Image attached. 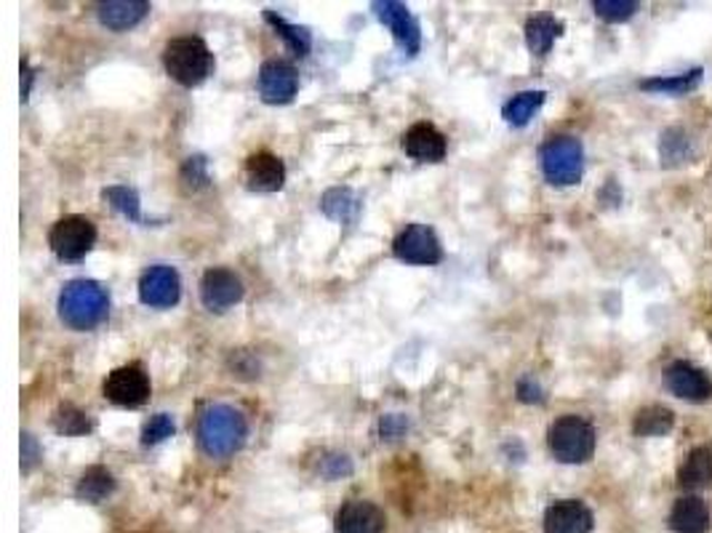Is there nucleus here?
I'll list each match as a JSON object with an SVG mask.
<instances>
[{
    "mask_svg": "<svg viewBox=\"0 0 712 533\" xmlns=\"http://www.w3.org/2000/svg\"><path fill=\"white\" fill-rule=\"evenodd\" d=\"M245 438H249L245 416L228 403L205 405L198 416V445L205 456L228 459L243 449Z\"/></svg>",
    "mask_w": 712,
    "mask_h": 533,
    "instance_id": "1",
    "label": "nucleus"
},
{
    "mask_svg": "<svg viewBox=\"0 0 712 533\" xmlns=\"http://www.w3.org/2000/svg\"><path fill=\"white\" fill-rule=\"evenodd\" d=\"M110 312V296L97 280H70L59 293V318L72 331H91L104 323Z\"/></svg>",
    "mask_w": 712,
    "mask_h": 533,
    "instance_id": "2",
    "label": "nucleus"
},
{
    "mask_svg": "<svg viewBox=\"0 0 712 533\" xmlns=\"http://www.w3.org/2000/svg\"><path fill=\"white\" fill-rule=\"evenodd\" d=\"M163 67L179 86L195 89L214 72V53H211L203 38L182 36L166 43Z\"/></svg>",
    "mask_w": 712,
    "mask_h": 533,
    "instance_id": "3",
    "label": "nucleus"
},
{
    "mask_svg": "<svg viewBox=\"0 0 712 533\" xmlns=\"http://www.w3.org/2000/svg\"><path fill=\"white\" fill-rule=\"evenodd\" d=\"M548 445L552 456L563 464H584L595 453V426L588 419L569 416L555 419L548 430Z\"/></svg>",
    "mask_w": 712,
    "mask_h": 533,
    "instance_id": "4",
    "label": "nucleus"
},
{
    "mask_svg": "<svg viewBox=\"0 0 712 533\" xmlns=\"http://www.w3.org/2000/svg\"><path fill=\"white\" fill-rule=\"evenodd\" d=\"M539 165L544 179L555 187H571L582 182L584 150L574 137H552L539 150Z\"/></svg>",
    "mask_w": 712,
    "mask_h": 533,
    "instance_id": "5",
    "label": "nucleus"
},
{
    "mask_svg": "<svg viewBox=\"0 0 712 533\" xmlns=\"http://www.w3.org/2000/svg\"><path fill=\"white\" fill-rule=\"evenodd\" d=\"M49 243L62 262H81L86 253L94 249L97 227L81 213H70L51 227Z\"/></svg>",
    "mask_w": 712,
    "mask_h": 533,
    "instance_id": "6",
    "label": "nucleus"
},
{
    "mask_svg": "<svg viewBox=\"0 0 712 533\" xmlns=\"http://www.w3.org/2000/svg\"><path fill=\"white\" fill-rule=\"evenodd\" d=\"M150 376L139 363L121 365V369L110 371L104 379L102 392L110 403L121 405V409H139L150 400Z\"/></svg>",
    "mask_w": 712,
    "mask_h": 533,
    "instance_id": "7",
    "label": "nucleus"
},
{
    "mask_svg": "<svg viewBox=\"0 0 712 533\" xmlns=\"http://www.w3.org/2000/svg\"><path fill=\"white\" fill-rule=\"evenodd\" d=\"M392 253L405 264H438L443 259V245L435 230L428 224H409L392 240Z\"/></svg>",
    "mask_w": 712,
    "mask_h": 533,
    "instance_id": "8",
    "label": "nucleus"
},
{
    "mask_svg": "<svg viewBox=\"0 0 712 533\" xmlns=\"http://www.w3.org/2000/svg\"><path fill=\"white\" fill-rule=\"evenodd\" d=\"M182 296V278L174 266L156 264L142 272L139 278V299L152 310H169Z\"/></svg>",
    "mask_w": 712,
    "mask_h": 533,
    "instance_id": "9",
    "label": "nucleus"
},
{
    "mask_svg": "<svg viewBox=\"0 0 712 533\" xmlns=\"http://www.w3.org/2000/svg\"><path fill=\"white\" fill-rule=\"evenodd\" d=\"M371 9H374L379 22L392 32V38L398 40V46H401L403 53H409V57L419 53L422 32H419V22L414 19V13L409 11V6L398 3V0H377Z\"/></svg>",
    "mask_w": 712,
    "mask_h": 533,
    "instance_id": "10",
    "label": "nucleus"
},
{
    "mask_svg": "<svg viewBox=\"0 0 712 533\" xmlns=\"http://www.w3.org/2000/svg\"><path fill=\"white\" fill-rule=\"evenodd\" d=\"M245 296L243 280L228 266H211L201 278V302L205 310L224 312Z\"/></svg>",
    "mask_w": 712,
    "mask_h": 533,
    "instance_id": "11",
    "label": "nucleus"
},
{
    "mask_svg": "<svg viewBox=\"0 0 712 533\" xmlns=\"http://www.w3.org/2000/svg\"><path fill=\"white\" fill-rule=\"evenodd\" d=\"M259 97L268 104H289L299 91V76L294 64L283 62V59H268L259 67L257 76Z\"/></svg>",
    "mask_w": 712,
    "mask_h": 533,
    "instance_id": "12",
    "label": "nucleus"
},
{
    "mask_svg": "<svg viewBox=\"0 0 712 533\" xmlns=\"http://www.w3.org/2000/svg\"><path fill=\"white\" fill-rule=\"evenodd\" d=\"M664 386H668L670 395L691 400V403H702L712 395V382L710 376L696 365L685 363V360H672V363L664 369L662 376Z\"/></svg>",
    "mask_w": 712,
    "mask_h": 533,
    "instance_id": "13",
    "label": "nucleus"
},
{
    "mask_svg": "<svg viewBox=\"0 0 712 533\" xmlns=\"http://www.w3.org/2000/svg\"><path fill=\"white\" fill-rule=\"evenodd\" d=\"M384 529H388L384 512L365 499H352L334 517L337 533H384Z\"/></svg>",
    "mask_w": 712,
    "mask_h": 533,
    "instance_id": "14",
    "label": "nucleus"
},
{
    "mask_svg": "<svg viewBox=\"0 0 712 533\" xmlns=\"http://www.w3.org/2000/svg\"><path fill=\"white\" fill-rule=\"evenodd\" d=\"M595 525L590 506L579 499H563L544 512V533H590Z\"/></svg>",
    "mask_w": 712,
    "mask_h": 533,
    "instance_id": "15",
    "label": "nucleus"
},
{
    "mask_svg": "<svg viewBox=\"0 0 712 533\" xmlns=\"http://www.w3.org/2000/svg\"><path fill=\"white\" fill-rule=\"evenodd\" d=\"M445 150H449L445 133L424 120L403 133V152L419 163H438L445 158Z\"/></svg>",
    "mask_w": 712,
    "mask_h": 533,
    "instance_id": "16",
    "label": "nucleus"
},
{
    "mask_svg": "<svg viewBox=\"0 0 712 533\" xmlns=\"http://www.w3.org/2000/svg\"><path fill=\"white\" fill-rule=\"evenodd\" d=\"M245 184L254 192H278L285 184V165L278 155L259 150L245 160Z\"/></svg>",
    "mask_w": 712,
    "mask_h": 533,
    "instance_id": "17",
    "label": "nucleus"
},
{
    "mask_svg": "<svg viewBox=\"0 0 712 533\" xmlns=\"http://www.w3.org/2000/svg\"><path fill=\"white\" fill-rule=\"evenodd\" d=\"M670 529L672 533H708L710 531V510L704 504V499L681 496L670 512Z\"/></svg>",
    "mask_w": 712,
    "mask_h": 533,
    "instance_id": "18",
    "label": "nucleus"
},
{
    "mask_svg": "<svg viewBox=\"0 0 712 533\" xmlns=\"http://www.w3.org/2000/svg\"><path fill=\"white\" fill-rule=\"evenodd\" d=\"M150 13L148 0H110V3H99V22H102L108 30L123 32L131 30L142 22Z\"/></svg>",
    "mask_w": 712,
    "mask_h": 533,
    "instance_id": "19",
    "label": "nucleus"
},
{
    "mask_svg": "<svg viewBox=\"0 0 712 533\" xmlns=\"http://www.w3.org/2000/svg\"><path fill=\"white\" fill-rule=\"evenodd\" d=\"M678 485L689 493L710 489L712 485V449L710 445H696L694 451H689V456L683 459L681 470H678Z\"/></svg>",
    "mask_w": 712,
    "mask_h": 533,
    "instance_id": "20",
    "label": "nucleus"
},
{
    "mask_svg": "<svg viewBox=\"0 0 712 533\" xmlns=\"http://www.w3.org/2000/svg\"><path fill=\"white\" fill-rule=\"evenodd\" d=\"M563 36V22L555 19L552 13H536L525 22V46H529L531 53L536 57H544L550 53L552 43Z\"/></svg>",
    "mask_w": 712,
    "mask_h": 533,
    "instance_id": "21",
    "label": "nucleus"
},
{
    "mask_svg": "<svg viewBox=\"0 0 712 533\" xmlns=\"http://www.w3.org/2000/svg\"><path fill=\"white\" fill-rule=\"evenodd\" d=\"M112 491H116V475L102 464L89 466L76 485V496L86 504H102Z\"/></svg>",
    "mask_w": 712,
    "mask_h": 533,
    "instance_id": "22",
    "label": "nucleus"
},
{
    "mask_svg": "<svg viewBox=\"0 0 712 533\" xmlns=\"http://www.w3.org/2000/svg\"><path fill=\"white\" fill-rule=\"evenodd\" d=\"M659 155H662L664 169H675V165L691 163L696 158V144L683 129H668L659 142Z\"/></svg>",
    "mask_w": 712,
    "mask_h": 533,
    "instance_id": "23",
    "label": "nucleus"
},
{
    "mask_svg": "<svg viewBox=\"0 0 712 533\" xmlns=\"http://www.w3.org/2000/svg\"><path fill=\"white\" fill-rule=\"evenodd\" d=\"M321 209L329 219L334 222L350 224L358 219V211H361V200H358L355 192L350 187H331V190L323 192Z\"/></svg>",
    "mask_w": 712,
    "mask_h": 533,
    "instance_id": "24",
    "label": "nucleus"
},
{
    "mask_svg": "<svg viewBox=\"0 0 712 533\" xmlns=\"http://www.w3.org/2000/svg\"><path fill=\"white\" fill-rule=\"evenodd\" d=\"M704 70L702 67H694V70L681 72V76H659V78H649L638 83V89L649 91V93H668V97H683V93L694 91L699 83H702Z\"/></svg>",
    "mask_w": 712,
    "mask_h": 533,
    "instance_id": "25",
    "label": "nucleus"
},
{
    "mask_svg": "<svg viewBox=\"0 0 712 533\" xmlns=\"http://www.w3.org/2000/svg\"><path fill=\"white\" fill-rule=\"evenodd\" d=\"M675 426V413L664 405H645L635 413V422H632V432L638 438H662Z\"/></svg>",
    "mask_w": 712,
    "mask_h": 533,
    "instance_id": "26",
    "label": "nucleus"
},
{
    "mask_svg": "<svg viewBox=\"0 0 712 533\" xmlns=\"http://www.w3.org/2000/svg\"><path fill=\"white\" fill-rule=\"evenodd\" d=\"M544 97H548L544 91H521V93H515V97H512L510 102L502 107L504 120H508L510 125H518V129H521V125H525L531 118L536 115L539 107L544 104Z\"/></svg>",
    "mask_w": 712,
    "mask_h": 533,
    "instance_id": "27",
    "label": "nucleus"
},
{
    "mask_svg": "<svg viewBox=\"0 0 712 533\" xmlns=\"http://www.w3.org/2000/svg\"><path fill=\"white\" fill-rule=\"evenodd\" d=\"M264 22H268V24L272 27V30H275L278 36L283 38V43L289 46V49L294 51L297 57H308L310 46H312V38H310V32L304 30V27L285 22V19L278 17V13L272 11V9L264 11Z\"/></svg>",
    "mask_w": 712,
    "mask_h": 533,
    "instance_id": "28",
    "label": "nucleus"
},
{
    "mask_svg": "<svg viewBox=\"0 0 712 533\" xmlns=\"http://www.w3.org/2000/svg\"><path fill=\"white\" fill-rule=\"evenodd\" d=\"M51 424H54V430L59 432V435H86V432L94 430L89 413L76 409L72 403L59 405L54 419H51Z\"/></svg>",
    "mask_w": 712,
    "mask_h": 533,
    "instance_id": "29",
    "label": "nucleus"
},
{
    "mask_svg": "<svg viewBox=\"0 0 712 533\" xmlns=\"http://www.w3.org/2000/svg\"><path fill=\"white\" fill-rule=\"evenodd\" d=\"M102 198L108 200L118 213H123L126 219H131V222H142V203H139L137 190H131V187L126 184H112L102 192Z\"/></svg>",
    "mask_w": 712,
    "mask_h": 533,
    "instance_id": "30",
    "label": "nucleus"
},
{
    "mask_svg": "<svg viewBox=\"0 0 712 533\" xmlns=\"http://www.w3.org/2000/svg\"><path fill=\"white\" fill-rule=\"evenodd\" d=\"M592 9L601 19L611 24H619V22H628V19L635 17V11L641 9V6L635 3V0H595L592 3Z\"/></svg>",
    "mask_w": 712,
    "mask_h": 533,
    "instance_id": "31",
    "label": "nucleus"
},
{
    "mask_svg": "<svg viewBox=\"0 0 712 533\" xmlns=\"http://www.w3.org/2000/svg\"><path fill=\"white\" fill-rule=\"evenodd\" d=\"M174 432H177L174 419H171L169 413H156V416H150L142 426V443L158 445V443H163V440L174 438Z\"/></svg>",
    "mask_w": 712,
    "mask_h": 533,
    "instance_id": "32",
    "label": "nucleus"
},
{
    "mask_svg": "<svg viewBox=\"0 0 712 533\" xmlns=\"http://www.w3.org/2000/svg\"><path fill=\"white\" fill-rule=\"evenodd\" d=\"M318 475L325 480H342L352 475V462L344 453H323L318 459Z\"/></svg>",
    "mask_w": 712,
    "mask_h": 533,
    "instance_id": "33",
    "label": "nucleus"
},
{
    "mask_svg": "<svg viewBox=\"0 0 712 533\" xmlns=\"http://www.w3.org/2000/svg\"><path fill=\"white\" fill-rule=\"evenodd\" d=\"M182 182H184V187H192V190H198V187L209 184V171H205V158L203 155H195V158L184 160Z\"/></svg>",
    "mask_w": 712,
    "mask_h": 533,
    "instance_id": "34",
    "label": "nucleus"
},
{
    "mask_svg": "<svg viewBox=\"0 0 712 533\" xmlns=\"http://www.w3.org/2000/svg\"><path fill=\"white\" fill-rule=\"evenodd\" d=\"M405 432H409V419L401 416V413H388L379 422V435H382V440H388V443L405 438Z\"/></svg>",
    "mask_w": 712,
    "mask_h": 533,
    "instance_id": "35",
    "label": "nucleus"
},
{
    "mask_svg": "<svg viewBox=\"0 0 712 533\" xmlns=\"http://www.w3.org/2000/svg\"><path fill=\"white\" fill-rule=\"evenodd\" d=\"M518 400H523V403H544V390L534 376H523L518 382Z\"/></svg>",
    "mask_w": 712,
    "mask_h": 533,
    "instance_id": "36",
    "label": "nucleus"
},
{
    "mask_svg": "<svg viewBox=\"0 0 712 533\" xmlns=\"http://www.w3.org/2000/svg\"><path fill=\"white\" fill-rule=\"evenodd\" d=\"M38 459H41V449H38L36 438H32L30 432H24L22 435V470L30 472L32 466L38 464Z\"/></svg>",
    "mask_w": 712,
    "mask_h": 533,
    "instance_id": "37",
    "label": "nucleus"
},
{
    "mask_svg": "<svg viewBox=\"0 0 712 533\" xmlns=\"http://www.w3.org/2000/svg\"><path fill=\"white\" fill-rule=\"evenodd\" d=\"M22 76H24V89H22V99H28L30 97V86H32V70H30V64L28 62H22Z\"/></svg>",
    "mask_w": 712,
    "mask_h": 533,
    "instance_id": "38",
    "label": "nucleus"
}]
</instances>
